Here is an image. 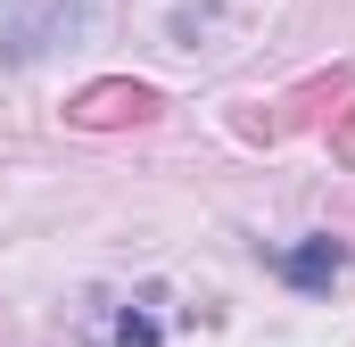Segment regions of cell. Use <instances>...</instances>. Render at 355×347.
Segmentation results:
<instances>
[{
  "label": "cell",
  "mask_w": 355,
  "mask_h": 347,
  "mask_svg": "<svg viewBox=\"0 0 355 347\" xmlns=\"http://www.w3.org/2000/svg\"><path fill=\"white\" fill-rule=\"evenodd\" d=\"M83 25H91V0H8L0 8V50L8 58H42Z\"/></svg>",
  "instance_id": "cell-1"
},
{
  "label": "cell",
  "mask_w": 355,
  "mask_h": 347,
  "mask_svg": "<svg viewBox=\"0 0 355 347\" xmlns=\"http://www.w3.org/2000/svg\"><path fill=\"white\" fill-rule=\"evenodd\" d=\"M281 273H289L297 289H331V281L347 273V248H339L331 232H314V240H297V248L281 257Z\"/></svg>",
  "instance_id": "cell-3"
},
{
  "label": "cell",
  "mask_w": 355,
  "mask_h": 347,
  "mask_svg": "<svg viewBox=\"0 0 355 347\" xmlns=\"http://www.w3.org/2000/svg\"><path fill=\"white\" fill-rule=\"evenodd\" d=\"M331 158H339V166H355V108L331 124Z\"/></svg>",
  "instance_id": "cell-5"
},
{
  "label": "cell",
  "mask_w": 355,
  "mask_h": 347,
  "mask_svg": "<svg viewBox=\"0 0 355 347\" xmlns=\"http://www.w3.org/2000/svg\"><path fill=\"white\" fill-rule=\"evenodd\" d=\"M166 99L149 83H132V75H107V83H83L67 99V124H83V133H116V124H149Z\"/></svg>",
  "instance_id": "cell-2"
},
{
  "label": "cell",
  "mask_w": 355,
  "mask_h": 347,
  "mask_svg": "<svg viewBox=\"0 0 355 347\" xmlns=\"http://www.w3.org/2000/svg\"><path fill=\"white\" fill-rule=\"evenodd\" d=\"M107 347H157V314H149V298L116 314V339H107Z\"/></svg>",
  "instance_id": "cell-4"
}]
</instances>
